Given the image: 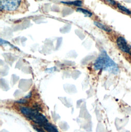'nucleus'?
Listing matches in <instances>:
<instances>
[{
	"label": "nucleus",
	"mask_w": 131,
	"mask_h": 132,
	"mask_svg": "<svg viewBox=\"0 0 131 132\" xmlns=\"http://www.w3.org/2000/svg\"><path fill=\"white\" fill-rule=\"evenodd\" d=\"M119 48L123 52L131 55V47L127 44L125 38L122 36L119 37L116 41Z\"/></svg>",
	"instance_id": "obj_4"
},
{
	"label": "nucleus",
	"mask_w": 131,
	"mask_h": 132,
	"mask_svg": "<svg viewBox=\"0 0 131 132\" xmlns=\"http://www.w3.org/2000/svg\"><path fill=\"white\" fill-rule=\"evenodd\" d=\"M117 6H118V9H119V10H120L121 11H123V12H125V13H127V14H131V12H130V11H129V10H128L127 9H126V7H125L122 6L121 5H120V4H117Z\"/></svg>",
	"instance_id": "obj_9"
},
{
	"label": "nucleus",
	"mask_w": 131,
	"mask_h": 132,
	"mask_svg": "<svg viewBox=\"0 0 131 132\" xmlns=\"http://www.w3.org/2000/svg\"><path fill=\"white\" fill-rule=\"evenodd\" d=\"M77 12H81V13H82L83 14H85L86 16H88V17H90L92 15V14L90 12H89V11H87V10H86L83 9L79 8V9H78L77 10Z\"/></svg>",
	"instance_id": "obj_8"
},
{
	"label": "nucleus",
	"mask_w": 131,
	"mask_h": 132,
	"mask_svg": "<svg viewBox=\"0 0 131 132\" xmlns=\"http://www.w3.org/2000/svg\"><path fill=\"white\" fill-rule=\"evenodd\" d=\"M48 132H59L57 128L55 127L53 124L46 122L42 126Z\"/></svg>",
	"instance_id": "obj_5"
},
{
	"label": "nucleus",
	"mask_w": 131,
	"mask_h": 132,
	"mask_svg": "<svg viewBox=\"0 0 131 132\" xmlns=\"http://www.w3.org/2000/svg\"><path fill=\"white\" fill-rule=\"evenodd\" d=\"M22 0H0L1 10L7 12L17 10L20 6Z\"/></svg>",
	"instance_id": "obj_3"
},
{
	"label": "nucleus",
	"mask_w": 131,
	"mask_h": 132,
	"mask_svg": "<svg viewBox=\"0 0 131 132\" xmlns=\"http://www.w3.org/2000/svg\"><path fill=\"white\" fill-rule=\"evenodd\" d=\"M63 4H66L68 5H73L77 6H81L82 5V2L81 0H77L75 1H71V2H61Z\"/></svg>",
	"instance_id": "obj_6"
},
{
	"label": "nucleus",
	"mask_w": 131,
	"mask_h": 132,
	"mask_svg": "<svg viewBox=\"0 0 131 132\" xmlns=\"http://www.w3.org/2000/svg\"><path fill=\"white\" fill-rule=\"evenodd\" d=\"M34 128H35V130H36V131H37V132H44V131H43L42 130H41V129H40V128H37V127H34Z\"/></svg>",
	"instance_id": "obj_11"
},
{
	"label": "nucleus",
	"mask_w": 131,
	"mask_h": 132,
	"mask_svg": "<svg viewBox=\"0 0 131 132\" xmlns=\"http://www.w3.org/2000/svg\"><path fill=\"white\" fill-rule=\"evenodd\" d=\"M95 24H96V26H97L98 28H100L101 29H102L107 32H110L111 30L110 29L107 28V27H106L105 26L103 25V24L101 23H99V22H95Z\"/></svg>",
	"instance_id": "obj_7"
},
{
	"label": "nucleus",
	"mask_w": 131,
	"mask_h": 132,
	"mask_svg": "<svg viewBox=\"0 0 131 132\" xmlns=\"http://www.w3.org/2000/svg\"><path fill=\"white\" fill-rule=\"evenodd\" d=\"M94 68L96 70H103L117 74L119 72L118 65L108 55L105 50L97 59L94 63Z\"/></svg>",
	"instance_id": "obj_1"
},
{
	"label": "nucleus",
	"mask_w": 131,
	"mask_h": 132,
	"mask_svg": "<svg viewBox=\"0 0 131 132\" xmlns=\"http://www.w3.org/2000/svg\"><path fill=\"white\" fill-rule=\"evenodd\" d=\"M20 111L28 119L41 126L45 123L48 122L46 117L36 110L28 107H22L20 108Z\"/></svg>",
	"instance_id": "obj_2"
},
{
	"label": "nucleus",
	"mask_w": 131,
	"mask_h": 132,
	"mask_svg": "<svg viewBox=\"0 0 131 132\" xmlns=\"http://www.w3.org/2000/svg\"><path fill=\"white\" fill-rule=\"evenodd\" d=\"M105 1H107L108 2H109L111 5H115L116 4V2L114 1V0H105Z\"/></svg>",
	"instance_id": "obj_10"
}]
</instances>
